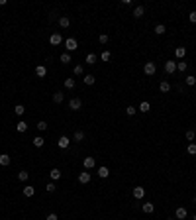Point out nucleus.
<instances>
[{
  "mask_svg": "<svg viewBox=\"0 0 196 220\" xmlns=\"http://www.w3.org/2000/svg\"><path fill=\"white\" fill-rule=\"evenodd\" d=\"M55 189H57V187H55V183H53V181H51V183H47V185H45V191H47V193H53Z\"/></svg>",
  "mask_w": 196,
  "mask_h": 220,
  "instance_id": "nucleus-36",
  "label": "nucleus"
},
{
  "mask_svg": "<svg viewBox=\"0 0 196 220\" xmlns=\"http://www.w3.org/2000/svg\"><path fill=\"white\" fill-rule=\"evenodd\" d=\"M186 151H188V153H190V155H196V144H188Z\"/></svg>",
  "mask_w": 196,
  "mask_h": 220,
  "instance_id": "nucleus-35",
  "label": "nucleus"
},
{
  "mask_svg": "<svg viewBox=\"0 0 196 220\" xmlns=\"http://www.w3.org/2000/svg\"><path fill=\"white\" fill-rule=\"evenodd\" d=\"M75 140H77V141H83V140H84V132H80V130L75 132Z\"/></svg>",
  "mask_w": 196,
  "mask_h": 220,
  "instance_id": "nucleus-38",
  "label": "nucleus"
},
{
  "mask_svg": "<svg viewBox=\"0 0 196 220\" xmlns=\"http://www.w3.org/2000/svg\"><path fill=\"white\" fill-rule=\"evenodd\" d=\"M194 202H196V197H194Z\"/></svg>",
  "mask_w": 196,
  "mask_h": 220,
  "instance_id": "nucleus-46",
  "label": "nucleus"
},
{
  "mask_svg": "<svg viewBox=\"0 0 196 220\" xmlns=\"http://www.w3.org/2000/svg\"><path fill=\"white\" fill-rule=\"evenodd\" d=\"M143 71H145V75H155V71H157V67H155V63H145V67H143Z\"/></svg>",
  "mask_w": 196,
  "mask_h": 220,
  "instance_id": "nucleus-2",
  "label": "nucleus"
},
{
  "mask_svg": "<svg viewBox=\"0 0 196 220\" xmlns=\"http://www.w3.org/2000/svg\"><path fill=\"white\" fill-rule=\"evenodd\" d=\"M192 220H196V214H194V216H192Z\"/></svg>",
  "mask_w": 196,
  "mask_h": 220,
  "instance_id": "nucleus-45",
  "label": "nucleus"
},
{
  "mask_svg": "<svg viewBox=\"0 0 196 220\" xmlns=\"http://www.w3.org/2000/svg\"><path fill=\"white\" fill-rule=\"evenodd\" d=\"M98 41L102 43V45H104V43H108V36H106V33H100V36H98Z\"/></svg>",
  "mask_w": 196,
  "mask_h": 220,
  "instance_id": "nucleus-40",
  "label": "nucleus"
},
{
  "mask_svg": "<svg viewBox=\"0 0 196 220\" xmlns=\"http://www.w3.org/2000/svg\"><path fill=\"white\" fill-rule=\"evenodd\" d=\"M184 55H186V49H184V47H175V57H177V59H182Z\"/></svg>",
  "mask_w": 196,
  "mask_h": 220,
  "instance_id": "nucleus-11",
  "label": "nucleus"
},
{
  "mask_svg": "<svg viewBox=\"0 0 196 220\" xmlns=\"http://www.w3.org/2000/svg\"><path fill=\"white\" fill-rule=\"evenodd\" d=\"M143 14H145V6H136V10H133V18H141Z\"/></svg>",
  "mask_w": 196,
  "mask_h": 220,
  "instance_id": "nucleus-13",
  "label": "nucleus"
},
{
  "mask_svg": "<svg viewBox=\"0 0 196 220\" xmlns=\"http://www.w3.org/2000/svg\"><path fill=\"white\" fill-rule=\"evenodd\" d=\"M24 195H26V197H33V195H35V189H33L32 185H26V187H24Z\"/></svg>",
  "mask_w": 196,
  "mask_h": 220,
  "instance_id": "nucleus-15",
  "label": "nucleus"
},
{
  "mask_svg": "<svg viewBox=\"0 0 196 220\" xmlns=\"http://www.w3.org/2000/svg\"><path fill=\"white\" fill-rule=\"evenodd\" d=\"M177 69L178 71H186L188 69V63H186V61H181V63H177Z\"/></svg>",
  "mask_w": 196,
  "mask_h": 220,
  "instance_id": "nucleus-32",
  "label": "nucleus"
},
{
  "mask_svg": "<svg viewBox=\"0 0 196 220\" xmlns=\"http://www.w3.org/2000/svg\"><path fill=\"white\" fill-rule=\"evenodd\" d=\"M14 112H16V116H24V112H26V108H24L22 104H16V106H14Z\"/></svg>",
  "mask_w": 196,
  "mask_h": 220,
  "instance_id": "nucleus-26",
  "label": "nucleus"
},
{
  "mask_svg": "<svg viewBox=\"0 0 196 220\" xmlns=\"http://www.w3.org/2000/svg\"><path fill=\"white\" fill-rule=\"evenodd\" d=\"M108 175H110V171H108V167H100V169H98V177H100V179H106Z\"/></svg>",
  "mask_w": 196,
  "mask_h": 220,
  "instance_id": "nucleus-22",
  "label": "nucleus"
},
{
  "mask_svg": "<svg viewBox=\"0 0 196 220\" xmlns=\"http://www.w3.org/2000/svg\"><path fill=\"white\" fill-rule=\"evenodd\" d=\"M141 210H143V212H145V214H151V212H153V210H155V206H153V204H151V202H145V204H143V206H141Z\"/></svg>",
  "mask_w": 196,
  "mask_h": 220,
  "instance_id": "nucleus-16",
  "label": "nucleus"
},
{
  "mask_svg": "<svg viewBox=\"0 0 196 220\" xmlns=\"http://www.w3.org/2000/svg\"><path fill=\"white\" fill-rule=\"evenodd\" d=\"M149 108H151V104H149V102H145V100H143V102L139 104V112H143V114H145V112H149Z\"/></svg>",
  "mask_w": 196,
  "mask_h": 220,
  "instance_id": "nucleus-27",
  "label": "nucleus"
},
{
  "mask_svg": "<svg viewBox=\"0 0 196 220\" xmlns=\"http://www.w3.org/2000/svg\"><path fill=\"white\" fill-rule=\"evenodd\" d=\"M96 61H98V57L94 55V53H88V55H86V63H88V65H96Z\"/></svg>",
  "mask_w": 196,
  "mask_h": 220,
  "instance_id": "nucleus-23",
  "label": "nucleus"
},
{
  "mask_svg": "<svg viewBox=\"0 0 196 220\" xmlns=\"http://www.w3.org/2000/svg\"><path fill=\"white\" fill-rule=\"evenodd\" d=\"M16 130H18L20 134H24V132L28 130V124H26V122H22V120H20L18 124H16Z\"/></svg>",
  "mask_w": 196,
  "mask_h": 220,
  "instance_id": "nucleus-21",
  "label": "nucleus"
},
{
  "mask_svg": "<svg viewBox=\"0 0 196 220\" xmlns=\"http://www.w3.org/2000/svg\"><path fill=\"white\" fill-rule=\"evenodd\" d=\"M84 83H86V84H94V83H96V77H94V75H86V77H84Z\"/></svg>",
  "mask_w": 196,
  "mask_h": 220,
  "instance_id": "nucleus-30",
  "label": "nucleus"
},
{
  "mask_svg": "<svg viewBox=\"0 0 196 220\" xmlns=\"http://www.w3.org/2000/svg\"><path fill=\"white\" fill-rule=\"evenodd\" d=\"M38 130H41V132H45V130H47V122H45V120L38 122Z\"/></svg>",
  "mask_w": 196,
  "mask_h": 220,
  "instance_id": "nucleus-37",
  "label": "nucleus"
},
{
  "mask_svg": "<svg viewBox=\"0 0 196 220\" xmlns=\"http://www.w3.org/2000/svg\"><path fill=\"white\" fill-rule=\"evenodd\" d=\"M49 175H51V181H57V179H61V171H59V169H51V173H49Z\"/></svg>",
  "mask_w": 196,
  "mask_h": 220,
  "instance_id": "nucleus-25",
  "label": "nucleus"
},
{
  "mask_svg": "<svg viewBox=\"0 0 196 220\" xmlns=\"http://www.w3.org/2000/svg\"><path fill=\"white\" fill-rule=\"evenodd\" d=\"M63 99H65V94L61 93V90H57V93H53V102H63Z\"/></svg>",
  "mask_w": 196,
  "mask_h": 220,
  "instance_id": "nucleus-14",
  "label": "nucleus"
},
{
  "mask_svg": "<svg viewBox=\"0 0 196 220\" xmlns=\"http://www.w3.org/2000/svg\"><path fill=\"white\" fill-rule=\"evenodd\" d=\"M0 165H2V167H8V165H10V155L8 153L0 155Z\"/></svg>",
  "mask_w": 196,
  "mask_h": 220,
  "instance_id": "nucleus-12",
  "label": "nucleus"
},
{
  "mask_svg": "<svg viewBox=\"0 0 196 220\" xmlns=\"http://www.w3.org/2000/svg\"><path fill=\"white\" fill-rule=\"evenodd\" d=\"M69 144H71V140L67 136H61L59 138V141H57V145H59L61 150H65V147H69Z\"/></svg>",
  "mask_w": 196,
  "mask_h": 220,
  "instance_id": "nucleus-6",
  "label": "nucleus"
},
{
  "mask_svg": "<svg viewBox=\"0 0 196 220\" xmlns=\"http://www.w3.org/2000/svg\"><path fill=\"white\" fill-rule=\"evenodd\" d=\"M79 183H83V185H86V183H90V173H86V171H83V173H79Z\"/></svg>",
  "mask_w": 196,
  "mask_h": 220,
  "instance_id": "nucleus-8",
  "label": "nucleus"
},
{
  "mask_svg": "<svg viewBox=\"0 0 196 220\" xmlns=\"http://www.w3.org/2000/svg\"><path fill=\"white\" fill-rule=\"evenodd\" d=\"M83 165H84V169H92L94 165H96V161H94V157H84Z\"/></svg>",
  "mask_w": 196,
  "mask_h": 220,
  "instance_id": "nucleus-7",
  "label": "nucleus"
},
{
  "mask_svg": "<svg viewBox=\"0 0 196 220\" xmlns=\"http://www.w3.org/2000/svg\"><path fill=\"white\" fill-rule=\"evenodd\" d=\"M133 197H136V199H143L145 197V189L143 187H136V189H133Z\"/></svg>",
  "mask_w": 196,
  "mask_h": 220,
  "instance_id": "nucleus-10",
  "label": "nucleus"
},
{
  "mask_svg": "<svg viewBox=\"0 0 196 220\" xmlns=\"http://www.w3.org/2000/svg\"><path fill=\"white\" fill-rule=\"evenodd\" d=\"M159 90H161V93H169V90H171V84H169L167 81H161V84H159Z\"/></svg>",
  "mask_w": 196,
  "mask_h": 220,
  "instance_id": "nucleus-20",
  "label": "nucleus"
},
{
  "mask_svg": "<svg viewBox=\"0 0 196 220\" xmlns=\"http://www.w3.org/2000/svg\"><path fill=\"white\" fill-rule=\"evenodd\" d=\"M65 47H67V53H69V51H75L77 47H79V43H77L75 38H67L65 39Z\"/></svg>",
  "mask_w": 196,
  "mask_h": 220,
  "instance_id": "nucleus-1",
  "label": "nucleus"
},
{
  "mask_svg": "<svg viewBox=\"0 0 196 220\" xmlns=\"http://www.w3.org/2000/svg\"><path fill=\"white\" fill-rule=\"evenodd\" d=\"M165 71H167L169 75H173L175 71H177V61H167L165 63Z\"/></svg>",
  "mask_w": 196,
  "mask_h": 220,
  "instance_id": "nucleus-3",
  "label": "nucleus"
},
{
  "mask_svg": "<svg viewBox=\"0 0 196 220\" xmlns=\"http://www.w3.org/2000/svg\"><path fill=\"white\" fill-rule=\"evenodd\" d=\"M136 112H137V108H133V106H127L126 108V114H127V116H133Z\"/></svg>",
  "mask_w": 196,
  "mask_h": 220,
  "instance_id": "nucleus-39",
  "label": "nucleus"
},
{
  "mask_svg": "<svg viewBox=\"0 0 196 220\" xmlns=\"http://www.w3.org/2000/svg\"><path fill=\"white\" fill-rule=\"evenodd\" d=\"M28 177H29L28 171H20V173H18V179H20V181H28Z\"/></svg>",
  "mask_w": 196,
  "mask_h": 220,
  "instance_id": "nucleus-31",
  "label": "nucleus"
},
{
  "mask_svg": "<svg viewBox=\"0 0 196 220\" xmlns=\"http://www.w3.org/2000/svg\"><path fill=\"white\" fill-rule=\"evenodd\" d=\"M184 83H186L188 87H194V84H196V77H194V75H188V77H184Z\"/></svg>",
  "mask_w": 196,
  "mask_h": 220,
  "instance_id": "nucleus-24",
  "label": "nucleus"
},
{
  "mask_svg": "<svg viewBox=\"0 0 196 220\" xmlns=\"http://www.w3.org/2000/svg\"><path fill=\"white\" fill-rule=\"evenodd\" d=\"M188 20H190L192 24H196V10H194V12H190V14H188Z\"/></svg>",
  "mask_w": 196,
  "mask_h": 220,
  "instance_id": "nucleus-42",
  "label": "nucleus"
},
{
  "mask_svg": "<svg viewBox=\"0 0 196 220\" xmlns=\"http://www.w3.org/2000/svg\"><path fill=\"white\" fill-rule=\"evenodd\" d=\"M165 32H167V30H165L163 24H157V26H155V33H157V36H163Z\"/></svg>",
  "mask_w": 196,
  "mask_h": 220,
  "instance_id": "nucleus-28",
  "label": "nucleus"
},
{
  "mask_svg": "<svg viewBox=\"0 0 196 220\" xmlns=\"http://www.w3.org/2000/svg\"><path fill=\"white\" fill-rule=\"evenodd\" d=\"M45 220H59V218H57L55 212H51V214H47V218H45Z\"/></svg>",
  "mask_w": 196,
  "mask_h": 220,
  "instance_id": "nucleus-44",
  "label": "nucleus"
},
{
  "mask_svg": "<svg viewBox=\"0 0 196 220\" xmlns=\"http://www.w3.org/2000/svg\"><path fill=\"white\" fill-rule=\"evenodd\" d=\"M194 138H196V132H194V130H188V132H186V140H188V141H194Z\"/></svg>",
  "mask_w": 196,
  "mask_h": 220,
  "instance_id": "nucleus-34",
  "label": "nucleus"
},
{
  "mask_svg": "<svg viewBox=\"0 0 196 220\" xmlns=\"http://www.w3.org/2000/svg\"><path fill=\"white\" fill-rule=\"evenodd\" d=\"M59 26H61V28H69V26H71V20L67 18V16H61V18H59Z\"/></svg>",
  "mask_w": 196,
  "mask_h": 220,
  "instance_id": "nucleus-17",
  "label": "nucleus"
},
{
  "mask_svg": "<svg viewBox=\"0 0 196 220\" xmlns=\"http://www.w3.org/2000/svg\"><path fill=\"white\" fill-rule=\"evenodd\" d=\"M80 106H83V100L80 99H71V102H69L71 110H80Z\"/></svg>",
  "mask_w": 196,
  "mask_h": 220,
  "instance_id": "nucleus-4",
  "label": "nucleus"
},
{
  "mask_svg": "<svg viewBox=\"0 0 196 220\" xmlns=\"http://www.w3.org/2000/svg\"><path fill=\"white\" fill-rule=\"evenodd\" d=\"M186 214H188L186 208H182V206H181V208H177V218L178 220H184V218H186Z\"/></svg>",
  "mask_w": 196,
  "mask_h": 220,
  "instance_id": "nucleus-18",
  "label": "nucleus"
},
{
  "mask_svg": "<svg viewBox=\"0 0 196 220\" xmlns=\"http://www.w3.org/2000/svg\"><path fill=\"white\" fill-rule=\"evenodd\" d=\"M32 141H33V145H35V147H43V144H45V140H43L41 136H35Z\"/></svg>",
  "mask_w": 196,
  "mask_h": 220,
  "instance_id": "nucleus-19",
  "label": "nucleus"
},
{
  "mask_svg": "<svg viewBox=\"0 0 196 220\" xmlns=\"http://www.w3.org/2000/svg\"><path fill=\"white\" fill-rule=\"evenodd\" d=\"M100 59H102V61H110V51H104L102 55H100Z\"/></svg>",
  "mask_w": 196,
  "mask_h": 220,
  "instance_id": "nucleus-41",
  "label": "nucleus"
},
{
  "mask_svg": "<svg viewBox=\"0 0 196 220\" xmlns=\"http://www.w3.org/2000/svg\"><path fill=\"white\" fill-rule=\"evenodd\" d=\"M75 75H83V65H77L75 67Z\"/></svg>",
  "mask_w": 196,
  "mask_h": 220,
  "instance_id": "nucleus-43",
  "label": "nucleus"
},
{
  "mask_svg": "<svg viewBox=\"0 0 196 220\" xmlns=\"http://www.w3.org/2000/svg\"><path fill=\"white\" fill-rule=\"evenodd\" d=\"M61 63H71V53H63V55H61Z\"/></svg>",
  "mask_w": 196,
  "mask_h": 220,
  "instance_id": "nucleus-33",
  "label": "nucleus"
},
{
  "mask_svg": "<svg viewBox=\"0 0 196 220\" xmlns=\"http://www.w3.org/2000/svg\"><path fill=\"white\" fill-rule=\"evenodd\" d=\"M35 75H38L39 79H43V77L47 75V69H45L43 65H38V67H35Z\"/></svg>",
  "mask_w": 196,
  "mask_h": 220,
  "instance_id": "nucleus-9",
  "label": "nucleus"
},
{
  "mask_svg": "<svg viewBox=\"0 0 196 220\" xmlns=\"http://www.w3.org/2000/svg\"><path fill=\"white\" fill-rule=\"evenodd\" d=\"M61 41H63V36H61V33H51V38H49V43H51V45H59Z\"/></svg>",
  "mask_w": 196,
  "mask_h": 220,
  "instance_id": "nucleus-5",
  "label": "nucleus"
},
{
  "mask_svg": "<svg viewBox=\"0 0 196 220\" xmlns=\"http://www.w3.org/2000/svg\"><path fill=\"white\" fill-rule=\"evenodd\" d=\"M65 89H75V79H65Z\"/></svg>",
  "mask_w": 196,
  "mask_h": 220,
  "instance_id": "nucleus-29",
  "label": "nucleus"
}]
</instances>
